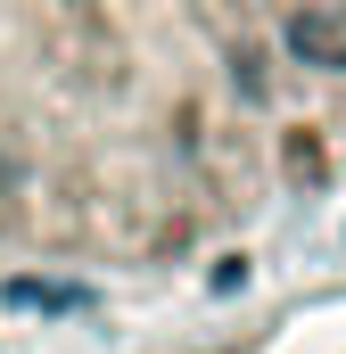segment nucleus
Listing matches in <instances>:
<instances>
[{
  "label": "nucleus",
  "mask_w": 346,
  "mask_h": 354,
  "mask_svg": "<svg viewBox=\"0 0 346 354\" xmlns=\"http://www.w3.org/2000/svg\"><path fill=\"white\" fill-rule=\"evenodd\" d=\"M289 50L313 58V66L346 58V17H338V8H297V17H289Z\"/></svg>",
  "instance_id": "nucleus-1"
}]
</instances>
